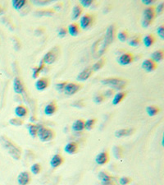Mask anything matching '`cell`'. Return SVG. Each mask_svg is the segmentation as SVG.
Returning <instances> with one entry per match:
<instances>
[{"label":"cell","mask_w":164,"mask_h":185,"mask_svg":"<svg viewBox=\"0 0 164 185\" xmlns=\"http://www.w3.org/2000/svg\"><path fill=\"white\" fill-rule=\"evenodd\" d=\"M116 27L114 24H112L108 27L103 39L95 41L92 46V54L95 59H98L106 52L108 46L111 45L115 39Z\"/></svg>","instance_id":"6da1fadb"},{"label":"cell","mask_w":164,"mask_h":185,"mask_svg":"<svg viewBox=\"0 0 164 185\" xmlns=\"http://www.w3.org/2000/svg\"><path fill=\"white\" fill-rule=\"evenodd\" d=\"M0 143L2 144L3 148L8 152L12 157L16 160H19L21 157V149L18 146L16 145L15 142L11 141L8 137L5 136H1L0 137Z\"/></svg>","instance_id":"7a4b0ae2"},{"label":"cell","mask_w":164,"mask_h":185,"mask_svg":"<svg viewBox=\"0 0 164 185\" xmlns=\"http://www.w3.org/2000/svg\"><path fill=\"white\" fill-rule=\"evenodd\" d=\"M101 83L105 86H109L113 91L116 90L118 91H122V90L125 89L127 85V81L118 77H108L102 80Z\"/></svg>","instance_id":"3957f363"},{"label":"cell","mask_w":164,"mask_h":185,"mask_svg":"<svg viewBox=\"0 0 164 185\" xmlns=\"http://www.w3.org/2000/svg\"><path fill=\"white\" fill-rule=\"evenodd\" d=\"M37 137H39L41 142H48L52 141V139L55 137V132L52 129L40 125L38 133H37Z\"/></svg>","instance_id":"277c9868"},{"label":"cell","mask_w":164,"mask_h":185,"mask_svg":"<svg viewBox=\"0 0 164 185\" xmlns=\"http://www.w3.org/2000/svg\"><path fill=\"white\" fill-rule=\"evenodd\" d=\"M144 14V17L142 20V27L144 28H148L150 26L153 21L155 18V11H154V7H148L147 8H145L143 12Z\"/></svg>","instance_id":"5b68a950"},{"label":"cell","mask_w":164,"mask_h":185,"mask_svg":"<svg viewBox=\"0 0 164 185\" xmlns=\"http://www.w3.org/2000/svg\"><path fill=\"white\" fill-rule=\"evenodd\" d=\"M59 53H60V49L57 46L54 47L45 53V55L43 58L42 62L45 65L46 64H48V65L52 64L53 63H55L56 60L58 59Z\"/></svg>","instance_id":"8992f818"},{"label":"cell","mask_w":164,"mask_h":185,"mask_svg":"<svg viewBox=\"0 0 164 185\" xmlns=\"http://www.w3.org/2000/svg\"><path fill=\"white\" fill-rule=\"evenodd\" d=\"M82 88V86L81 84H77L75 82H69L66 83L65 88H64V93L67 96H73L81 91Z\"/></svg>","instance_id":"52a82bcc"},{"label":"cell","mask_w":164,"mask_h":185,"mask_svg":"<svg viewBox=\"0 0 164 185\" xmlns=\"http://www.w3.org/2000/svg\"><path fill=\"white\" fill-rule=\"evenodd\" d=\"M95 22V17L94 16H92L90 14H85L81 17L80 20V27H81V29H87L90 27L91 25H93Z\"/></svg>","instance_id":"ba28073f"},{"label":"cell","mask_w":164,"mask_h":185,"mask_svg":"<svg viewBox=\"0 0 164 185\" xmlns=\"http://www.w3.org/2000/svg\"><path fill=\"white\" fill-rule=\"evenodd\" d=\"M134 61V56L131 53H124L118 57L117 63L122 66H126L131 64Z\"/></svg>","instance_id":"9c48e42d"},{"label":"cell","mask_w":164,"mask_h":185,"mask_svg":"<svg viewBox=\"0 0 164 185\" xmlns=\"http://www.w3.org/2000/svg\"><path fill=\"white\" fill-rule=\"evenodd\" d=\"M13 89L14 91L18 95L23 94L26 92V88H25V85L22 82L21 79L20 77H16L14 80H13Z\"/></svg>","instance_id":"30bf717a"},{"label":"cell","mask_w":164,"mask_h":185,"mask_svg":"<svg viewBox=\"0 0 164 185\" xmlns=\"http://www.w3.org/2000/svg\"><path fill=\"white\" fill-rule=\"evenodd\" d=\"M31 181V175L29 172L23 171L17 176V183L19 185H28Z\"/></svg>","instance_id":"8fae6325"},{"label":"cell","mask_w":164,"mask_h":185,"mask_svg":"<svg viewBox=\"0 0 164 185\" xmlns=\"http://www.w3.org/2000/svg\"><path fill=\"white\" fill-rule=\"evenodd\" d=\"M109 161V155L107 152H102L98 153L95 157V162L98 165H104Z\"/></svg>","instance_id":"7c38bea8"},{"label":"cell","mask_w":164,"mask_h":185,"mask_svg":"<svg viewBox=\"0 0 164 185\" xmlns=\"http://www.w3.org/2000/svg\"><path fill=\"white\" fill-rule=\"evenodd\" d=\"M142 68L144 70H145L147 73H151V72H154V70L156 69L157 68V63H154V61L150 59H145L142 63Z\"/></svg>","instance_id":"4fadbf2b"},{"label":"cell","mask_w":164,"mask_h":185,"mask_svg":"<svg viewBox=\"0 0 164 185\" xmlns=\"http://www.w3.org/2000/svg\"><path fill=\"white\" fill-rule=\"evenodd\" d=\"M49 86V80L47 77H41L36 81L35 88L39 91H43L46 90Z\"/></svg>","instance_id":"5bb4252c"},{"label":"cell","mask_w":164,"mask_h":185,"mask_svg":"<svg viewBox=\"0 0 164 185\" xmlns=\"http://www.w3.org/2000/svg\"><path fill=\"white\" fill-rule=\"evenodd\" d=\"M134 132V129L133 128H130V129H122L117 130L115 132V137L117 138H121V137H129V136L132 135Z\"/></svg>","instance_id":"9a60e30c"},{"label":"cell","mask_w":164,"mask_h":185,"mask_svg":"<svg viewBox=\"0 0 164 185\" xmlns=\"http://www.w3.org/2000/svg\"><path fill=\"white\" fill-rule=\"evenodd\" d=\"M78 150L79 145L75 142H68L64 147V151L69 155H75L78 152Z\"/></svg>","instance_id":"2e32d148"},{"label":"cell","mask_w":164,"mask_h":185,"mask_svg":"<svg viewBox=\"0 0 164 185\" xmlns=\"http://www.w3.org/2000/svg\"><path fill=\"white\" fill-rule=\"evenodd\" d=\"M93 71H92L91 68H87L83 71H81V73H79V75L76 77V79L79 82H85L86 80H88L93 74Z\"/></svg>","instance_id":"e0dca14e"},{"label":"cell","mask_w":164,"mask_h":185,"mask_svg":"<svg viewBox=\"0 0 164 185\" xmlns=\"http://www.w3.org/2000/svg\"><path fill=\"white\" fill-rule=\"evenodd\" d=\"M64 163V159L60 154H55L50 160V165L52 168H58Z\"/></svg>","instance_id":"ac0fdd59"},{"label":"cell","mask_w":164,"mask_h":185,"mask_svg":"<svg viewBox=\"0 0 164 185\" xmlns=\"http://www.w3.org/2000/svg\"><path fill=\"white\" fill-rule=\"evenodd\" d=\"M28 112H29L28 109L24 106H16V109H15V114L19 119H22L26 118V116L28 115Z\"/></svg>","instance_id":"d6986e66"},{"label":"cell","mask_w":164,"mask_h":185,"mask_svg":"<svg viewBox=\"0 0 164 185\" xmlns=\"http://www.w3.org/2000/svg\"><path fill=\"white\" fill-rule=\"evenodd\" d=\"M57 110H58V106L54 101L49 103L44 107V114L48 116L53 115L57 112Z\"/></svg>","instance_id":"ffe728a7"},{"label":"cell","mask_w":164,"mask_h":185,"mask_svg":"<svg viewBox=\"0 0 164 185\" xmlns=\"http://www.w3.org/2000/svg\"><path fill=\"white\" fill-rule=\"evenodd\" d=\"M164 52L163 50H158L154 51V53L151 54V59L154 63H160L163 60Z\"/></svg>","instance_id":"44dd1931"},{"label":"cell","mask_w":164,"mask_h":185,"mask_svg":"<svg viewBox=\"0 0 164 185\" xmlns=\"http://www.w3.org/2000/svg\"><path fill=\"white\" fill-rule=\"evenodd\" d=\"M54 10L53 9H38L35 12V15L37 17H52L54 15Z\"/></svg>","instance_id":"7402d4cb"},{"label":"cell","mask_w":164,"mask_h":185,"mask_svg":"<svg viewBox=\"0 0 164 185\" xmlns=\"http://www.w3.org/2000/svg\"><path fill=\"white\" fill-rule=\"evenodd\" d=\"M72 130L74 132H82L85 129V121L83 119H77L72 123Z\"/></svg>","instance_id":"603a6c76"},{"label":"cell","mask_w":164,"mask_h":185,"mask_svg":"<svg viewBox=\"0 0 164 185\" xmlns=\"http://www.w3.org/2000/svg\"><path fill=\"white\" fill-rule=\"evenodd\" d=\"M126 91H118L113 96L112 99V105L113 106H117L120 103L126 98Z\"/></svg>","instance_id":"cb8c5ba5"},{"label":"cell","mask_w":164,"mask_h":185,"mask_svg":"<svg viewBox=\"0 0 164 185\" xmlns=\"http://www.w3.org/2000/svg\"><path fill=\"white\" fill-rule=\"evenodd\" d=\"M82 12H83V9L81 5L79 4H75V6L73 7V9H72V20H77L79 19V17L81 16Z\"/></svg>","instance_id":"d4e9b609"},{"label":"cell","mask_w":164,"mask_h":185,"mask_svg":"<svg viewBox=\"0 0 164 185\" xmlns=\"http://www.w3.org/2000/svg\"><path fill=\"white\" fill-rule=\"evenodd\" d=\"M66 30L72 36H77L80 33V27L76 23L70 24Z\"/></svg>","instance_id":"484cf974"},{"label":"cell","mask_w":164,"mask_h":185,"mask_svg":"<svg viewBox=\"0 0 164 185\" xmlns=\"http://www.w3.org/2000/svg\"><path fill=\"white\" fill-rule=\"evenodd\" d=\"M44 68H45V64L43 63L42 61L40 62V63L39 64V66L33 68H32V73H32V77H33V78H35V79H37V78L39 77L40 73L42 72L43 70L44 69Z\"/></svg>","instance_id":"4316f807"},{"label":"cell","mask_w":164,"mask_h":185,"mask_svg":"<svg viewBox=\"0 0 164 185\" xmlns=\"http://www.w3.org/2000/svg\"><path fill=\"white\" fill-rule=\"evenodd\" d=\"M112 154L115 158L121 160L123 157V149L120 146H115L112 148Z\"/></svg>","instance_id":"83f0119b"},{"label":"cell","mask_w":164,"mask_h":185,"mask_svg":"<svg viewBox=\"0 0 164 185\" xmlns=\"http://www.w3.org/2000/svg\"><path fill=\"white\" fill-rule=\"evenodd\" d=\"M12 4H13L14 9L19 11L22 9L23 7H25L27 4V1H26V0H13L12 2Z\"/></svg>","instance_id":"f1b7e54d"},{"label":"cell","mask_w":164,"mask_h":185,"mask_svg":"<svg viewBox=\"0 0 164 185\" xmlns=\"http://www.w3.org/2000/svg\"><path fill=\"white\" fill-rule=\"evenodd\" d=\"M146 112H147L148 115L150 117H154V116L157 115L160 112L159 108L156 106H149L146 108Z\"/></svg>","instance_id":"f546056e"},{"label":"cell","mask_w":164,"mask_h":185,"mask_svg":"<svg viewBox=\"0 0 164 185\" xmlns=\"http://www.w3.org/2000/svg\"><path fill=\"white\" fill-rule=\"evenodd\" d=\"M155 40H156L155 37L153 35H147L146 36H144V40H143V43H144V46L148 48V47L152 46L154 45Z\"/></svg>","instance_id":"4dcf8cb0"},{"label":"cell","mask_w":164,"mask_h":185,"mask_svg":"<svg viewBox=\"0 0 164 185\" xmlns=\"http://www.w3.org/2000/svg\"><path fill=\"white\" fill-rule=\"evenodd\" d=\"M98 179L101 182H111L112 181V177L111 175L108 174L107 172L101 171L98 173Z\"/></svg>","instance_id":"1f68e13d"},{"label":"cell","mask_w":164,"mask_h":185,"mask_svg":"<svg viewBox=\"0 0 164 185\" xmlns=\"http://www.w3.org/2000/svg\"><path fill=\"white\" fill-rule=\"evenodd\" d=\"M40 124H30L28 126V130H29L30 135L32 137H37V133L39 131Z\"/></svg>","instance_id":"d6a6232c"},{"label":"cell","mask_w":164,"mask_h":185,"mask_svg":"<svg viewBox=\"0 0 164 185\" xmlns=\"http://www.w3.org/2000/svg\"><path fill=\"white\" fill-rule=\"evenodd\" d=\"M105 63H106V61H105L104 59H98L96 63L92 66L91 69L93 72H97V71H99V70L101 69L104 66Z\"/></svg>","instance_id":"836d02e7"},{"label":"cell","mask_w":164,"mask_h":185,"mask_svg":"<svg viewBox=\"0 0 164 185\" xmlns=\"http://www.w3.org/2000/svg\"><path fill=\"white\" fill-rule=\"evenodd\" d=\"M95 123H96V119H89L85 121V129L90 131L94 129Z\"/></svg>","instance_id":"e575fe53"},{"label":"cell","mask_w":164,"mask_h":185,"mask_svg":"<svg viewBox=\"0 0 164 185\" xmlns=\"http://www.w3.org/2000/svg\"><path fill=\"white\" fill-rule=\"evenodd\" d=\"M41 169H42V167H41V165L39 163H35L30 167V171H31L33 175H39V173L41 172Z\"/></svg>","instance_id":"d590c367"},{"label":"cell","mask_w":164,"mask_h":185,"mask_svg":"<svg viewBox=\"0 0 164 185\" xmlns=\"http://www.w3.org/2000/svg\"><path fill=\"white\" fill-rule=\"evenodd\" d=\"M128 44L132 47H137L140 44V38L139 36H133L131 37L130 40H128Z\"/></svg>","instance_id":"8d00e7d4"},{"label":"cell","mask_w":164,"mask_h":185,"mask_svg":"<svg viewBox=\"0 0 164 185\" xmlns=\"http://www.w3.org/2000/svg\"><path fill=\"white\" fill-rule=\"evenodd\" d=\"M9 123L11 124V125L16 126V127H19V126L23 125L24 121H23V119H19V118H13V119H10Z\"/></svg>","instance_id":"74e56055"},{"label":"cell","mask_w":164,"mask_h":185,"mask_svg":"<svg viewBox=\"0 0 164 185\" xmlns=\"http://www.w3.org/2000/svg\"><path fill=\"white\" fill-rule=\"evenodd\" d=\"M117 39L121 42H125L128 40V33L126 30H121L117 34Z\"/></svg>","instance_id":"f35d334b"},{"label":"cell","mask_w":164,"mask_h":185,"mask_svg":"<svg viewBox=\"0 0 164 185\" xmlns=\"http://www.w3.org/2000/svg\"><path fill=\"white\" fill-rule=\"evenodd\" d=\"M132 181L130 177H126V176H123L119 178V184L120 185H128L130 184Z\"/></svg>","instance_id":"ab89813d"},{"label":"cell","mask_w":164,"mask_h":185,"mask_svg":"<svg viewBox=\"0 0 164 185\" xmlns=\"http://www.w3.org/2000/svg\"><path fill=\"white\" fill-rule=\"evenodd\" d=\"M105 100L104 96H103V94H96L94 97V101L95 104H102Z\"/></svg>","instance_id":"60d3db41"},{"label":"cell","mask_w":164,"mask_h":185,"mask_svg":"<svg viewBox=\"0 0 164 185\" xmlns=\"http://www.w3.org/2000/svg\"><path fill=\"white\" fill-rule=\"evenodd\" d=\"M154 11H155V14H157V15H160L163 13L164 11V3L162 2L160 4L157 5V7H154Z\"/></svg>","instance_id":"b9f144b4"},{"label":"cell","mask_w":164,"mask_h":185,"mask_svg":"<svg viewBox=\"0 0 164 185\" xmlns=\"http://www.w3.org/2000/svg\"><path fill=\"white\" fill-rule=\"evenodd\" d=\"M33 4L35 5H37V6H46L51 3V1L49 0V1H45V0H34L32 1Z\"/></svg>","instance_id":"7bdbcfd3"},{"label":"cell","mask_w":164,"mask_h":185,"mask_svg":"<svg viewBox=\"0 0 164 185\" xmlns=\"http://www.w3.org/2000/svg\"><path fill=\"white\" fill-rule=\"evenodd\" d=\"M66 83L67 82H62L57 83L55 85L56 90H57L58 92H62V91H64V88H65Z\"/></svg>","instance_id":"ee69618b"},{"label":"cell","mask_w":164,"mask_h":185,"mask_svg":"<svg viewBox=\"0 0 164 185\" xmlns=\"http://www.w3.org/2000/svg\"><path fill=\"white\" fill-rule=\"evenodd\" d=\"M72 106L75 107V108H79V109H81V108H84L85 106V104L83 100H76L75 102L72 104Z\"/></svg>","instance_id":"f6af8a7d"},{"label":"cell","mask_w":164,"mask_h":185,"mask_svg":"<svg viewBox=\"0 0 164 185\" xmlns=\"http://www.w3.org/2000/svg\"><path fill=\"white\" fill-rule=\"evenodd\" d=\"M80 4H81L82 7H89L92 4H94V1L93 0H81Z\"/></svg>","instance_id":"bcb514c9"},{"label":"cell","mask_w":164,"mask_h":185,"mask_svg":"<svg viewBox=\"0 0 164 185\" xmlns=\"http://www.w3.org/2000/svg\"><path fill=\"white\" fill-rule=\"evenodd\" d=\"M103 96H104L105 99H106V98H111V97L114 96V91L112 89L106 90L104 92H103Z\"/></svg>","instance_id":"7dc6e473"},{"label":"cell","mask_w":164,"mask_h":185,"mask_svg":"<svg viewBox=\"0 0 164 185\" xmlns=\"http://www.w3.org/2000/svg\"><path fill=\"white\" fill-rule=\"evenodd\" d=\"M157 36L160 37L162 40H163L164 39V26L163 25H161L160 27H157Z\"/></svg>","instance_id":"c3c4849f"},{"label":"cell","mask_w":164,"mask_h":185,"mask_svg":"<svg viewBox=\"0 0 164 185\" xmlns=\"http://www.w3.org/2000/svg\"><path fill=\"white\" fill-rule=\"evenodd\" d=\"M67 34V30L66 29L65 27H61L58 30V36L60 38H63L65 37Z\"/></svg>","instance_id":"681fc988"},{"label":"cell","mask_w":164,"mask_h":185,"mask_svg":"<svg viewBox=\"0 0 164 185\" xmlns=\"http://www.w3.org/2000/svg\"><path fill=\"white\" fill-rule=\"evenodd\" d=\"M44 33V29L43 27L37 28L35 31V34L36 36H41V35H43Z\"/></svg>","instance_id":"f907efd6"},{"label":"cell","mask_w":164,"mask_h":185,"mask_svg":"<svg viewBox=\"0 0 164 185\" xmlns=\"http://www.w3.org/2000/svg\"><path fill=\"white\" fill-rule=\"evenodd\" d=\"M142 3L144 4V5H147V6H150L153 4L155 3L154 0H142Z\"/></svg>","instance_id":"816d5d0a"},{"label":"cell","mask_w":164,"mask_h":185,"mask_svg":"<svg viewBox=\"0 0 164 185\" xmlns=\"http://www.w3.org/2000/svg\"><path fill=\"white\" fill-rule=\"evenodd\" d=\"M99 185H114V184L112 183V181L111 182H101V184Z\"/></svg>","instance_id":"f5cc1de1"},{"label":"cell","mask_w":164,"mask_h":185,"mask_svg":"<svg viewBox=\"0 0 164 185\" xmlns=\"http://www.w3.org/2000/svg\"><path fill=\"white\" fill-rule=\"evenodd\" d=\"M62 3H60V4H58V5H56V6H54V8H53V10H54V9H57V10H60V9H61V7H62Z\"/></svg>","instance_id":"db71d44e"},{"label":"cell","mask_w":164,"mask_h":185,"mask_svg":"<svg viewBox=\"0 0 164 185\" xmlns=\"http://www.w3.org/2000/svg\"><path fill=\"white\" fill-rule=\"evenodd\" d=\"M2 13H3V10H2V8L0 7V14Z\"/></svg>","instance_id":"11a10c76"}]
</instances>
